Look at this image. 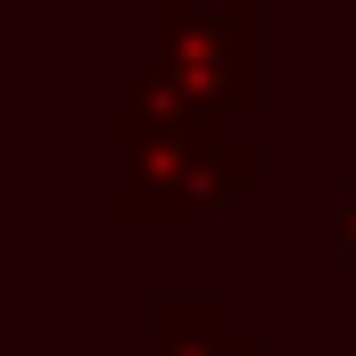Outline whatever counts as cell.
<instances>
[{"instance_id": "obj_1", "label": "cell", "mask_w": 356, "mask_h": 356, "mask_svg": "<svg viewBox=\"0 0 356 356\" xmlns=\"http://www.w3.org/2000/svg\"><path fill=\"white\" fill-rule=\"evenodd\" d=\"M116 141H124V191H116L124 224H191V216L224 207L232 191H249V175H257V158L241 141H224V116L175 99L158 75L133 83Z\"/></svg>"}, {"instance_id": "obj_2", "label": "cell", "mask_w": 356, "mask_h": 356, "mask_svg": "<svg viewBox=\"0 0 356 356\" xmlns=\"http://www.w3.org/2000/svg\"><path fill=\"white\" fill-rule=\"evenodd\" d=\"M149 75L207 108V116H241L257 99V8L224 0V8H191V0H158L149 25Z\"/></svg>"}, {"instance_id": "obj_3", "label": "cell", "mask_w": 356, "mask_h": 356, "mask_svg": "<svg viewBox=\"0 0 356 356\" xmlns=\"http://www.w3.org/2000/svg\"><path fill=\"white\" fill-rule=\"evenodd\" d=\"M149 356H257V340H241L224 307H158V348Z\"/></svg>"}, {"instance_id": "obj_4", "label": "cell", "mask_w": 356, "mask_h": 356, "mask_svg": "<svg viewBox=\"0 0 356 356\" xmlns=\"http://www.w3.org/2000/svg\"><path fill=\"white\" fill-rule=\"evenodd\" d=\"M332 241H340V257L356 266V182L340 191V207H332Z\"/></svg>"}]
</instances>
